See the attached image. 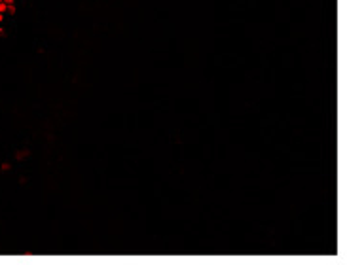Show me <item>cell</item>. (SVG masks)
Instances as JSON below:
<instances>
[{
	"label": "cell",
	"mask_w": 347,
	"mask_h": 265,
	"mask_svg": "<svg viewBox=\"0 0 347 265\" xmlns=\"http://www.w3.org/2000/svg\"><path fill=\"white\" fill-rule=\"evenodd\" d=\"M6 10H8V4H6V2H2V4H0V13H4Z\"/></svg>",
	"instance_id": "cell-1"
},
{
	"label": "cell",
	"mask_w": 347,
	"mask_h": 265,
	"mask_svg": "<svg viewBox=\"0 0 347 265\" xmlns=\"http://www.w3.org/2000/svg\"><path fill=\"white\" fill-rule=\"evenodd\" d=\"M8 12H10V13H15V6L10 4V6H8Z\"/></svg>",
	"instance_id": "cell-2"
},
{
	"label": "cell",
	"mask_w": 347,
	"mask_h": 265,
	"mask_svg": "<svg viewBox=\"0 0 347 265\" xmlns=\"http://www.w3.org/2000/svg\"><path fill=\"white\" fill-rule=\"evenodd\" d=\"M2 19H4V13H0V21H2Z\"/></svg>",
	"instance_id": "cell-3"
}]
</instances>
